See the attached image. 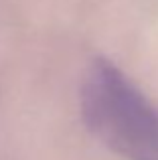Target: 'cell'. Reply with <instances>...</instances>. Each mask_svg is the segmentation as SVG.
Instances as JSON below:
<instances>
[{"label": "cell", "mask_w": 158, "mask_h": 160, "mask_svg": "<svg viewBox=\"0 0 158 160\" xmlns=\"http://www.w3.org/2000/svg\"><path fill=\"white\" fill-rule=\"evenodd\" d=\"M89 134L126 160H158V109L107 59H95L79 91Z\"/></svg>", "instance_id": "obj_1"}]
</instances>
